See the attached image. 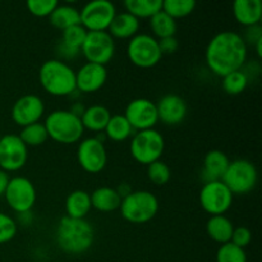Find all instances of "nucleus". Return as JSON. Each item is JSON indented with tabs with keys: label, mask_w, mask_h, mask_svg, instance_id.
<instances>
[{
	"label": "nucleus",
	"mask_w": 262,
	"mask_h": 262,
	"mask_svg": "<svg viewBox=\"0 0 262 262\" xmlns=\"http://www.w3.org/2000/svg\"><path fill=\"white\" fill-rule=\"evenodd\" d=\"M247 51V45L242 35L233 31H222L207 43L205 60L210 71L223 78L245 67Z\"/></svg>",
	"instance_id": "f257e3e1"
},
{
	"label": "nucleus",
	"mask_w": 262,
	"mask_h": 262,
	"mask_svg": "<svg viewBox=\"0 0 262 262\" xmlns=\"http://www.w3.org/2000/svg\"><path fill=\"white\" fill-rule=\"evenodd\" d=\"M55 239L58 247L67 255H82L94 245L95 230L86 219H73L66 215L59 220Z\"/></svg>",
	"instance_id": "f03ea898"
},
{
	"label": "nucleus",
	"mask_w": 262,
	"mask_h": 262,
	"mask_svg": "<svg viewBox=\"0 0 262 262\" xmlns=\"http://www.w3.org/2000/svg\"><path fill=\"white\" fill-rule=\"evenodd\" d=\"M41 87L51 96H72L76 89V71L66 61L49 59L38 69Z\"/></svg>",
	"instance_id": "7ed1b4c3"
},
{
	"label": "nucleus",
	"mask_w": 262,
	"mask_h": 262,
	"mask_svg": "<svg viewBox=\"0 0 262 262\" xmlns=\"http://www.w3.org/2000/svg\"><path fill=\"white\" fill-rule=\"evenodd\" d=\"M49 138L61 145H72L81 141L84 128L81 118L69 110H54L43 122Z\"/></svg>",
	"instance_id": "20e7f679"
},
{
	"label": "nucleus",
	"mask_w": 262,
	"mask_h": 262,
	"mask_svg": "<svg viewBox=\"0 0 262 262\" xmlns=\"http://www.w3.org/2000/svg\"><path fill=\"white\" fill-rule=\"evenodd\" d=\"M159 200L152 192L132 191L122 199L120 214L123 219L132 224H145L152 220L159 211Z\"/></svg>",
	"instance_id": "39448f33"
},
{
	"label": "nucleus",
	"mask_w": 262,
	"mask_h": 262,
	"mask_svg": "<svg viewBox=\"0 0 262 262\" xmlns=\"http://www.w3.org/2000/svg\"><path fill=\"white\" fill-rule=\"evenodd\" d=\"M165 148V140L159 130L146 129L136 132L129 143L132 158L142 165H150L160 160Z\"/></svg>",
	"instance_id": "423d86ee"
},
{
	"label": "nucleus",
	"mask_w": 262,
	"mask_h": 262,
	"mask_svg": "<svg viewBox=\"0 0 262 262\" xmlns=\"http://www.w3.org/2000/svg\"><path fill=\"white\" fill-rule=\"evenodd\" d=\"M222 182L234 194H247L255 189L258 182V171L255 164L247 159H237L229 163Z\"/></svg>",
	"instance_id": "0eeeda50"
},
{
	"label": "nucleus",
	"mask_w": 262,
	"mask_h": 262,
	"mask_svg": "<svg viewBox=\"0 0 262 262\" xmlns=\"http://www.w3.org/2000/svg\"><path fill=\"white\" fill-rule=\"evenodd\" d=\"M127 55L133 66L142 69L158 66L163 58L158 40L147 33H138L128 41Z\"/></svg>",
	"instance_id": "6e6552de"
},
{
	"label": "nucleus",
	"mask_w": 262,
	"mask_h": 262,
	"mask_svg": "<svg viewBox=\"0 0 262 262\" xmlns=\"http://www.w3.org/2000/svg\"><path fill=\"white\" fill-rule=\"evenodd\" d=\"M81 53L87 63L106 67L114 58L115 41L107 31L87 32L83 45L81 46Z\"/></svg>",
	"instance_id": "1a4fd4ad"
},
{
	"label": "nucleus",
	"mask_w": 262,
	"mask_h": 262,
	"mask_svg": "<svg viewBox=\"0 0 262 262\" xmlns=\"http://www.w3.org/2000/svg\"><path fill=\"white\" fill-rule=\"evenodd\" d=\"M7 204L17 214L32 211L37 200V192L32 182L26 177H13L4 193Z\"/></svg>",
	"instance_id": "9d476101"
},
{
	"label": "nucleus",
	"mask_w": 262,
	"mask_h": 262,
	"mask_svg": "<svg viewBox=\"0 0 262 262\" xmlns=\"http://www.w3.org/2000/svg\"><path fill=\"white\" fill-rule=\"evenodd\" d=\"M81 25L89 32L107 31L117 15V8L109 0H94L79 9Z\"/></svg>",
	"instance_id": "9b49d317"
},
{
	"label": "nucleus",
	"mask_w": 262,
	"mask_h": 262,
	"mask_svg": "<svg viewBox=\"0 0 262 262\" xmlns=\"http://www.w3.org/2000/svg\"><path fill=\"white\" fill-rule=\"evenodd\" d=\"M233 193L222 181L206 182L200 191V205L211 216L224 215L233 205Z\"/></svg>",
	"instance_id": "f8f14e48"
},
{
	"label": "nucleus",
	"mask_w": 262,
	"mask_h": 262,
	"mask_svg": "<svg viewBox=\"0 0 262 262\" xmlns=\"http://www.w3.org/2000/svg\"><path fill=\"white\" fill-rule=\"evenodd\" d=\"M77 160L79 166L89 174H99L107 164V152L104 142L96 137L79 141L77 148Z\"/></svg>",
	"instance_id": "ddd939ff"
},
{
	"label": "nucleus",
	"mask_w": 262,
	"mask_h": 262,
	"mask_svg": "<svg viewBox=\"0 0 262 262\" xmlns=\"http://www.w3.org/2000/svg\"><path fill=\"white\" fill-rule=\"evenodd\" d=\"M28 147L19 136L5 135L0 138V169L7 173L18 171L27 164Z\"/></svg>",
	"instance_id": "4468645a"
},
{
	"label": "nucleus",
	"mask_w": 262,
	"mask_h": 262,
	"mask_svg": "<svg viewBox=\"0 0 262 262\" xmlns=\"http://www.w3.org/2000/svg\"><path fill=\"white\" fill-rule=\"evenodd\" d=\"M125 119L135 129V132L154 129L159 123L156 104L145 97H138L128 102L124 110Z\"/></svg>",
	"instance_id": "2eb2a0df"
},
{
	"label": "nucleus",
	"mask_w": 262,
	"mask_h": 262,
	"mask_svg": "<svg viewBox=\"0 0 262 262\" xmlns=\"http://www.w3.org/2000/svg\"><path fill=\"white\" fill-rule=\"evenodd\" d=\"M45 113V104L42 99L37 95L28 94L19 97L13 104L12 120L19 127L25 128L27 125L38 123Z\"/></svg>",
	"instance_id": "dca6fc26"
},
{
	"label": "nucleus",
	"mask_w": 262,
	"mask_h": 262,
	"mask_svg": "<svg viewBox=\"0 0 262 262\" xmlns=\"http://www.w3.org/2000/svg\"><path fill=\"white\" fill-rule=\"evenodd\" d=\"M156 104L159 122L165 125H178L186 119L188 106L183 97L177 94H168Z\"/></svg>",
	"instance_id": "f3484780"
},
{
	"label": "nucleus",
	"mask_w": 262,
	"mask_h": 262,
	"mask_svg": "<svg viewBox=\"0 0 262 262\" xmlns=\"http://www.w3.org/2000/svg\"><path fill=\"white\" fill-rule=\"evenodd\" d=\"M107 81L106 67L84 63L76 72V89L79 94H94L101 90Z\"/></svg>",
	"instance_id": "a211bd4d"
},
{
	"label": "nucleus",
	"mask_w": 262,
	"mask_h": 262,
	"mask_svg": "<svg viewBox=\"0 0 262 262\" xmlns=\"http://www.w3.org/2000/svg\"><path fill=\"white\" fill-rule=\"evenodd\" d=\"M233 15L243 27L260 25L262 18L261 0H235L233 3Z\"/></svg>",
	"instance_id": "6ab92c4d"
},
{
	"label": "nucleus",
	"mask_w": 262,
	"mask_h": 262,
	"mask_svg": "<svg viewBox=\"0 0 262 262\" xmlns=\"http://www.w3.org/2000/svg\"><path fill=\"white\" fill-rule=\"evenodd\" d=\"M229 158L222 150H211L205 155L204 168H202V178L206 182L222 181L229 166Z\"/></svg>",
	"instance_id": "aec40b11"
},
{
	"label": "nucleus",
	"mask_w": 262,
	"mask_h": 262,
	"mask_svg": "<svg viewBox=\"0 0 262 262\" xmlns=\"http://www.w3.org/2000/svg\"><path fill=\"white\" fill-rule=\"evenodd\" d=\"M140 31V19L133 17L127 12H122L114 17L112 25L107 28V32L113 38L119 40H130L138 35Z\"/></svg>",
	"instance_id": "412c9836"
},
{
	"label": "nucleus",
	"mask_w": 262,
	"mask_h": 262,
	"mask_svg": "<svg viewBox=\"0 0 262 262\" xmlns=\"http://www.w3.org/2000/svg\"><path fill=\"white\" fill-rule=\"evenodd\" d=\"M91 196L92 209L97 210L100 212H113L115 210H119L122 204V197L118 193V191L112 187H99L95 189Z\"/></svg>",
	"instance_id": "4be33fe9"
},
{
	"label": "nucleus",
	"mask_w": 262,
	"mask_h": 262,
	"mask_svg": "<svg viewBox=\"0 0 262 262\" xmlns=\"http://www.w3.org/2000/svg\"><path fill=\"white\" fill-rule=\"evenodd\" d=\"M234 232V224L225 215H215L210 216L206 223V233L214 242L219 245H225L232 239Z\"/></svg>",
	"instance_id": "5701e85b"
},
{
	"label": "nucleus",
	"mask_w": 262,
	"mask_h": 262,
	"mask_svg": "<svg viewBox=\"0 0 262 262\" xmlns=\"http://www.w3.org/2000/svg\"><path fill=\"white\" fill-rule=\"evenodd\" d=\"M92 210L91 196L83 189H76L71 192L66 200L67 216L73 219H86Z\"/></svg>",
	"instance_id": "b1692460"
},
{
	"label": "nucleus",
	"mask_w": 262,
	"mask_h": 262,
	"mask_svg": "<svg viewBox=\"0 0 262 262\" xmlns=\"http://www.w3.org/2000/svg\"><path fill=\"white\" fill-rule=\"evenodd\" d=\"M110 118H112V114L107 107L102 106V105H91V106L86 107L84 113L82 114L81 122L84 129L101 133L104 132Z\"/></svg>",
	"instance_id": "393cba45"
},
{
	"label": "nucleus",
	"mask_w": 262,
	"mask_h": 262,
	"mask_svg": "<svg viewBox=\"0 0 262 262\" xmlns=\"http://www.w3.org/2000/svg\"><path fill=\"white\" fill-rule=\"evenodd\" d=\"M51 26L56 30L64 31L72 26L81 25V15L78 8L71 4H59L49 15Z\"/></svg>",
	"instance_id": "a878e982"
},
{
	"label": "nucleus",
	"mask_w": 262,
	"mask_h": 262,
	"mask_svg": "<svg viewBox=\"0 0 262 262\" xmlns=\"http://www.w3.org/2000/svg\"><path fill=\"white\" fill-rule=\"evenodd\" d=\"M124 8L137 19H150L163 9V0H125Z\"/></svg>",
	"instance_id": "bb28decb"
},
{
	"label": "nucleus",
	"mask_w": 262,
	"mask_h": 262,
	"mask_svg": "<svg viewBox=\"0 0 262 262\" xmlns=\"http://www.w3.org/2000/svg\"><path fill=\"white\" fill-rule=\"evenodd\" d=\"M105 137L114 142H123L135 135V129L130 127L124 115H112L104 129Z\"/></svg>",
	"instance_id": "cd10ccee"
},
{
	"label": "nucleus",
	"mask_w": 262,
	"mask_h": 262,
	"mask_svg": "<svg viewBox=\"0 0 262 262\" xmlns=\"http://www.w3.org/2000/svg\"><path fill=\"white\" fill-rule=\"evenodd\" d=\"M150 28L156 40L173 37L177 33V20L161 9L160 12L150 18Z\"/></svg>",
	"instance_id": "c85d7f7f"
},
{
	"label": "nucleus",
	"mask_w": 262,
	"mask_h": 262,
	"mask_svg": "<svg viewBox=\"0 0 262 262\" xmlns=\"http://www.w3.org/2000/svg\"><path fill=\"white\" fill-rule=\"evenodd\" d=\"M18 136H19L22 142L27 147H30V146H32V147L41 146L49 140L48 130H46L43 123L41 122L33 123V124L22 128V130H20V133Z\"/></svg>",
	"instance_id": "c756f323"
},
{
	"label": "nucleus",
	"mask_w": 262,
	"mask_h": 262,
	"mask_svg": "<svg viewBox=\"0 0 262 262\" xmlns=\"http://www.w3.org/2000/svg\"><path fill=\"white\" fill-rule=\"evenodd\" d=\"M197 3L194 0H164L163 10L173 19H181L187 17L196 9Z\"/></svg>",
	"instance_id": "7c9ffc66"
},
{
	"label": "nucleus",
	"mask_w": 262,
	"mask_h": 262,
	"mask_svg": "<svg viewBox=\"0 0 262 262\" xmlns=\"http://www.w3.org/2000/svg\"><path fill=\"white\" fill-rule=\"evenodd\" d=\"M248 78L243 71L232 72V73L227 74V76L223 77L222 81V87L228 95H232V96H235V95H241L248 86Z\"/></svg>",
	"instance_id": "2f4dec72"
},
{
	"label": "nucleus",
	"mask_w": 262,
	"mask_h": 262,
	"mask_svg": "<svg viewBox=\"0 0 262 262\" xmlns=\"http://www.w3.org/2000/svg\"><path fill=\"white\" fill-rule=\"evenodd\" d=\"M87 32H89V31H87L82 25L72 26V27L61 31L60 41L64 45L68 46V48L76 49V50L81 51V46L83 45Z\"/></svg>",
	"instance_id": "473e14b6"
},
{
	"label": "nucleus",
	"mask_w": 262,
	"mask_h": 262,
	"mask_svg": "<svg viewBox=\"0 0 262 262\" xmlns=\"http://www.w3.org/2000/svg\"><path fill=\"white\" fill-rule=\"evenodd\" d=\"M216 262H247V253L243 248L228 242L217 248Z\"/></svg>",
	"instance_id": "72a5a7b5"
},
{
	"label": "nucleus",
	"mask_w": 262,
	"mask_h": 262,
	"mask_svg": "<svg viewBox=\"0 0 262 262\" xmlns=\"http://www.w3.org/2000/svg\"><path fill=\"white\" fill-rule=\"evenodd\" d=\"M147 177L155 186H165L171 178V170L164 161L158 160L147 166Z\"/></svg>",
	"instance_id": "f704fd0d"
},
{
	"label": "nucleus",
	"mask_w": 262,
	"mask_h": 262,
	"mask_svg": "<svg viewBox=\"0 0 262 262\" xmlns=\"http://www.w3.org/2000/svg\"><path fill=\"white\" fill-rule=\"evenodd\" d=\"M58 5L59 3L56 0H28L26 3L28 12L38 18L49 17Z\"/></svg>",
	"instance_id": "c9c22d12"
},
{
	"label": "nucleus",
	"mask_w": 262,
	"mask_h": 262,
	"mask_svg": "<svg viewBox=\"0 0 262 262\" xmlns=\"http://www.w3.org/2000/svg\"><path fill=\"white\" fill-rule=\"evenodd\" d=\"M18 232V224L12 216L0 212V245L14 239Z\"/></svg>",
	"instance_id": "e433bc0d"
},
{
	"label": "nucleus",
	"mask_w": 262,
	"mask_h": 262,
	"mask_svg": "<svg viewBox=\"0 0 262 262\" xmlns=\"http://www.w3.org/2000/svg\"><path fill=\"white\" fill-rule=\"evenodd\" d=\"M230 242H232L233 245L238 246V247L245 250V248L247 247V246H250V243L252 242V232H251L247 227L234 228V232H233Z\"/></svg>",
	"instance_id": "4c0bfd02"
},
{
	"label": "nucleus",
	"mask_w": 262,
	"mask_h": 262,
	"mask_svg": "<svg viewBox=\"0 0 262 262\" xmlns=\"http://www.w3.org/2000/svg\"><path fill=\"white\" fill-rule=\"evenodd\" d=\"M242 38L245 40L246 45H252L255 46L258 41L262 40V27L260 25L252 26V27L246 28L245 36H242Z\"/></svg>",
	"instance_id": "58836bf2"
},
{
	"label": "nucleus",
	"mask_w": 262,
	"mask_h": 262,
	"mask_svg": "<svg viewBox=\"0 0 262 262\" xmlns=\"http://www.w3.org/2000/svg\"><path fill=\"white\" fill-rule=\"evenodd\" d=\"M159 48H160L161 54H174L179 48V41L176 36L173 37H166L158 40Z\"/></svg>",
	"instance_id": "ea45409f"
},
{
	"label": "nucleus",
	"mask_w": 262,
	"mask_h": 262,
	"mask_svg": "<svg viewBox=\"0 0 262 262\" xmlns=\"http://www.w3.org/2000/svg\"><path fill=\"white\" fill-rule=\"evenodd\" d=\"M79 53H81V51L76 50V49L68 48V46L64 45L61 41L58 43V46H56V54H58L59 58H60L59 60L66 61V63L67 60H72V59H74L76 56H78Z\"/></svg>",
	"instance_id": "a19ab883"
},
{
	"label": "nucleus",
	"mask_w": 262,
	"mask_h": 262,
	"mask_svg": "<svg viewBox=\"0 0 262 262\" xmlns=\"http://www.w3.org/2000/svg\"><path fill=\"white\" fill-rule=\"evenodd\" d=\"M9 181H10L9 174H8L7 171L0 169V196L5 193V189H7L8 184H9Z\"/></svg>",
	"instance_id": "79ce46f5"
},
{
	"label": "nucleus",
	"mask_w": 262,
	"mask_h": 262,
	"mask_svg": "<svg viewBox=\"0 0 262 262\" xmlns=\"http://www.w3.org/2000/svg\"><path fill=\"white\" fill-rule=\"evenodd\" d=\"M84 110H86V106H84V105L82 104V102L76 101V102H73V104H72V106H71V109H69V112H71L72 114H74V115H77V117L81 118L82 114H83V113H84Z\"/></svg>",
	"instance_id": "37998d69"
},
{
	"label": "nucleus",
	"mask_w": 262,
	"mask_h": 262,
	"mask_svg": "<svg viewBox=\"0 0 262 262\" xmlns=\"http://www.w3.org/2000/svg\"><path fill=\"white\" fill-rule=\"evenodd\" d=\"M32 211L22 212V214H18V222L22 223L23 225H30L32 223Z\"/></svg>",
	"instance_id": "c03bdc74"
},
{
	"label": "nucleus",
	"mask_w": 262,
	"mask_h": 262,
	"mask_svg": "<svg viewBox=\"0 0 262 262\" xmlns=\"http://www.w3.org/2000/svg\"><path fill=\"white\" fill-rule=\"evenodd\" d=\"M117 191H118V193L120 194V197L123 199V197H125L127 194H129L130 192H132V189H130V187L128 186V184L122 183V184H119V187L117 188Z\"/></svg>",
	"instance_id": "a18cd8bd"
},
{
	"label": "nucleus",
	"mask_w": 262,
	"mask_h": 262,
	"mask_svg": "<svg viewBox=\"0 0 262 262\" xmlns=\"http://www.w3.org/2000/svg\"><path fill=\"white\" fill-rule=\"evenodd\" d=\"M255 48H256V53H257L258 58H262V40H260L257 43H256Z\"/></svg>",
	"instance_id": "49530a36"
}]
</instances>
